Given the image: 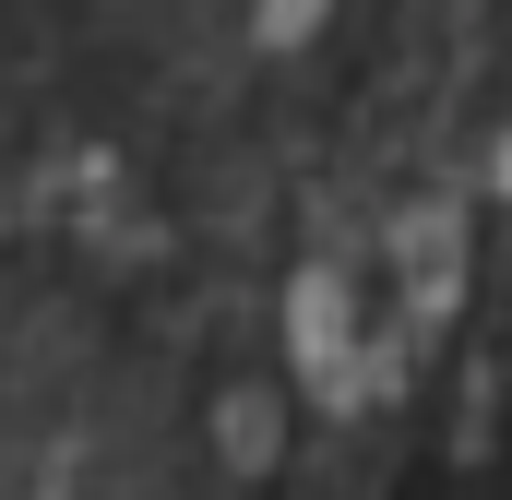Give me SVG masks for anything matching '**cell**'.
<instances>
[]
</instances>
